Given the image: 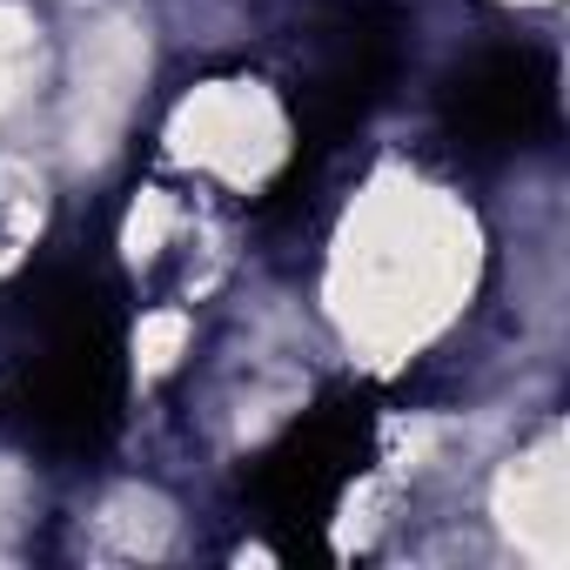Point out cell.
I'll return each instance as SVG.
<instances>
[{
	"instance_id": "cell-1",
	"label": "cell",
	"mask_w": 570,
	"mask_h": 570,
	"mask_svg": "<svg viewBox=\"0 0 570 570\" xmlns=\"http://www.w3.org/2000/svg\"><path fill=\"white\" fill-rule=\"evenodd\" d=\"M0 416L28 450L88 463L128 403V296L101 248H68L0 289Z\"/></svg>"
},
{
	"instance_id": "cell-2",
	"label": "cell",
	"mask_w": 570,
	"mask_h": 570,
	"mask_svg": "<svg viewBox=\"0 0 570 570\" xmlns=\"http://www.w3.org/2000/svg\"><path fill=\"white\" fill-rule=\"evenodd\" d=\"M410 21L396 0H316L303 28V75L289 88L296 101V161L268 195L289 202L323 175V161L363 135V121L390 101L403 75Z\"/></svg>"
},
{
	"instance_id": "cell-3",
	"label": "cell",
	"mask_w": 570,
	"mask_h": 570,
	"mask_svg": "<svg viewBox=\"0 0 570 570\" xmlns=\"http://www.w3.org/2000/svg\"><path fill=\"white\" fill-rule=\"evenodd\" d=\"M376 396L363 383L330 390L316 410H303L289 430H282L255 470H248V503L255 517L282 537V543H316L343 503V490L370 470L376 456Z\"/></svg>"
},
{
	"instance_id": "cell-4",
	"label": "cell",
	"mask_w": 570,
	"mask_h": 570,
	"mask_svg": "<svg viewBox=\"0 0 570 570\" xmlns=\"http://www.w3.org/2000/svg\"><path fill=\"white\" fill-rule=\"evenodd\" d=\"M557 121V68L543 48H483L450 68L436 128L463 161H510Z\"/></svg>"
}]
</instances>
